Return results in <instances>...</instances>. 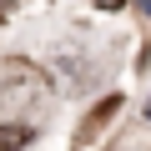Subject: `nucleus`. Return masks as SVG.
<instances>
[{"instance_id": "obj_4", "label": "nucleus", "mask_w": 151, "mask_h": 151, "mask_svg": "<svg viewBox=\"0 0 151 151\" xmlns=\"http://www.w3.org/2000/svg\"><path fill=\"white\" fill-rule=\"evenodd\" d=\"M136 5H141V10H151V0H136Z\"/></svg>"}, {"instance_id": "obj_2", "label": "nucleus", "mask_w": 151, "mask_h": 151, "mask_svg": "<svg viewBox=\"0 0 151 151\" xmlns=\"http://www.w3.org/2000/svg\"><path fill=\"white\" fill-rule=\"evenodd\" d=\"M116 111H121V96H101V101H96V106H91V116H86V121H81V136H86V141H91V136H96V131H101V126H106V121H111V116H116Z\"/></svg>"}, {"instance_id": "obj_3", "label": "nucleus", "mask_w": 151, "mask_h": 151, "mask_svg": "<svg viewBox=\"0 0 151 151\" xmlns=\"http://www.w3.org/2000/svg\"><path fill=\"white\" fill-rule=\"evenodd\" d=\"M35 141V131L25 121H0V151H25Z\"/></svg>"}, {"instance_id": "obj_1", "label": "nucleus", "mask_w": 151, "mask_h": 151, "mask_svg": "<svg viewBox=\"0 0 151 151\" xmlns=\"http://www.w3.org/2000/svg\"><path fill=\"white\" fill-rule=\"evenodd\" d=\"M45 96H50V76H45L35 60L15 55V60H5V65H0V106L25 111V106H40Z\"/></svg>"}]
</instances>
